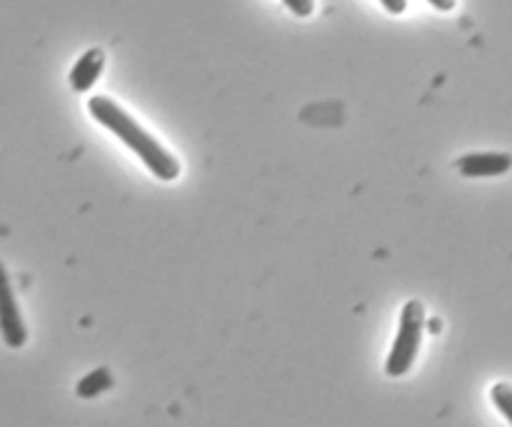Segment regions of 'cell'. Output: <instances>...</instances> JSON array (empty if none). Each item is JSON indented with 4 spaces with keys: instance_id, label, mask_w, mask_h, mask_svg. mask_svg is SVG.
<instances>
[{
    "instance_id": "6da1fadb",
    "label": "cell",
    "mask_w": 512,
    "mask_h": 427,
    "mask_svg": "<svg viewBox=\"0 0 512 427\" xmlns=\"http://www.w3.org/2000/svg\"><path fill=\"white\" fill-rule=\"evenodd\" d=\"M88 110L95 120H98L103 128H108L110 133L118 135L135 155L145 163V168L155 175L158 180H175L180 175V163L175 160V155H170L158 140L150 133H145L118 103H113L105 95H95L88 100Z\"/></svg>"
},
{
    "instance_id": "7a4b0ae2",
    "label": "cell",
    "mask_w": 512,
    "mask_h": 427,
    "mask_svg": "<svg viewBox=\"0 0 512 427\" xmlns=\"http://www.w3.org/2000/svg\"><path fill=\"white\" fill-rule=\"evenodd\" d=\"M423 328L425 308L418 300H410L403 308V315H400L398 338H395L393 350L388 355V363H385V373L390 378H400V375H405L413 368L415 355H418L420 343H423Z\"/></svg>"
},
{
    "instance_id": "3957f363",
    "label": "cell",
    "mask_w": 512,
    "mask_h": 427,
    "mask_svg": "<svg viewBox=\"0 0 512 427\" xmlns=\"http://www.w3.org/2000/svg\"><path fill=\"white\" fill-rule=\"evenodd\" d=\"M0 338L13 350L23 348L28 340V330H25L23 315H20L18 300H15L13 285H10L8 270L3 263H0Z\"/></svg>"
},
{
    "instance_id": "277c9868",
    "label": "cell",
    "mask_w": 512,
    "mask_h": 427,
    "mask_svg": "<svg viewBox=\"0 0 512 427\" xmlns=\"http://www.w3.org/2000/svg\"><path fill=\"white\" fill-rule=\"evenodd\" d=\"M460 175L465 178H495L505 175L512 168V155L508 153H470L455 163Z\"/></svg>"
},
{
    "instance_id": "5b68a950",
    "label": "cell",
    "mask_w": 512,
    "mask_h": 427,
    "mask_svg": "<svg viewBox=\"0 0 512 427\" xmlns=\"http://www.w3.org/2000/svg\"><path fill=\"white\" fill-rule=\"evenodd\" d=\"M103 63H105L103 50L90 48L88 53L73 65V70H70V85H73V90L83 93V90L93 88L95 80H98L100 73H103Z\"/></svg>"
},
{
    "instance_id": "8992f818",
    "label": "cell",
    "mask_w": 512,
    "mask_h": 427,
    "mask_svg": "<svg viewBox=\"0 0 512 427\" xmlns=\"http://www.w3.org/2000/svg\"><path fill=\"white\" fill-rule=\"evenodd\" d=\"M110 388H113V375L108 373V368H98L80 380L75 393H78V398H95V395L105 393Z\"/></svg>"
},
{
    "instance_id": "52a82bcc",
    "label": "cell",
    "mask_w": 512,
    "mask_h": 427,
    "mask_svg": "<svg viewBox=\"0 0 512 427\" xmlns=\"http://www.w3.org/2000/svg\"><path fill=\"white\" fill-rule=\"evenodd\" d=\"M490 398H493L495 408L508 418V423H512V385L498 383L493 390H490Z\"/></svg>"
},
{
    "instance_id": "ba28073f",
    "label": "cell",
    "mask_w": 512,
    "mask_h": 427,
    "mask_svg": "<svg viewBox=\"0 0 512 427\" xmlns=\"http://www.w3.org/2000/svg\"><path fill=\"white\" fill-rule=\"evenodd\" d=\"M283 3L285 8L293 15H298V18H308L315 8V0H283Z\"/></svg>"
},
{
    "instance_id": "9c48e42d",
    "label": "cell",
    "mask_w": 512,
    "mask_h": 427,
    "mask_svg": "<svg viewBox=\"0 0 512 427\" xmlns=\"http://www.w3.org/2000/svg\"><path fill=\"white\" fill-rule=\"evenodd\" d=\"M380 3H383V8L393 15H400L405 8H408V3H405V0H380Z\"/></svg>"
},
{
    "instance_id": "30bf717a",
    "label": "cell",
    "mask_w": 512,
    "mask_h": 427,
    "mask_svg": "<svg viewBox=\"0 0 512 427\" xmlns=\"http://www.w3.org/2000/svg\"><path fill=\"white\" fill-rule=\"evenodd\" d=\"M428 3L433 5V8L443 10V13H448V10L455 8V0H428Z\"/></svg>"
},
{
    "instance_id": "8fae6325",
    "label": "cell",
    "mask_w": 512,
    "mask_h": 427,
    "mask_svg": "<svg viewBox=\"0 0 512 427\" xmlns=\"http://www.w3.org/2000/svg\"><path fill=\"white\" fill-rule=\"evenodd\" d=\"M430 330H433V333H438V330H440L438 320H433V323H430Z\"/></svg>"
}]
</instances>
